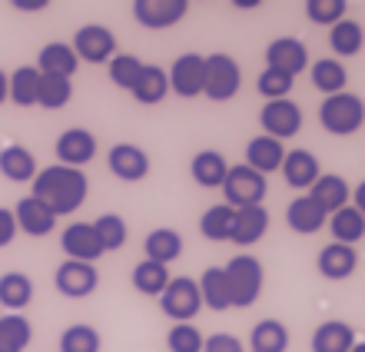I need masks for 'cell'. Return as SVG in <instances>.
I'll use <instances>...</instances> for the list:
<instances>
[{"label": "cell", "mask_w": 365, "mask_h": 352, "mask_svg": "<svg viewBox=\"0 0 365 352\" xmlns=\"http://www.w3.org/2000/svg\"><path fill=\"white\" fill-rule=\"evenodd\" d=\"M30 186H34L30 196H37L53 216H70V213H77L90 196L87 173L60 166V163H53V166H47V170H40Z\"/></svg>", "instance_id": "6da1fadb"}, {"label": "cell", "mask_w": 365, "mask_h": 352, "mask_svg": "<svg viewBox=\"0 0 365 352\" xmlns=\"http://www.w3.org/2000/svg\"><path fill=\"white\" fill-rule=\"evenodd\" d=\"M226 283H230V299L236 309H250L256 299L262 296V283H266V273H262V263L252 253H240L232 256L226 266Z\"/></svg>", "instance_id": "7a4b0ae2"}, {"label": "cell", "mask_w": 365, "mask_h": 352, "mask_svg": "<svg viewBox=\"0 0 365 352\" xmlns=\"http://www.w3.org/2000/svg\"><path fill=\"white\" fill-rule=\"evenodd\" d=\"M319 124L332 136L359 134L365 124V100L356 94H349V90H342L336 96H326L322 106H319Z\"/></svg>", "instance_id": "3957f363"}, {"label": "cell", "mask_w": 365, "mask_h": 352, "mask_svg": "<svg viewBox=\"0 0 365 352\" xmlns=\"http://www.w3.org/2000/svg\"><path fill=\"white\" fill-rule=\"evenodd\" d=\"M242 86V70L232 54H210L206 57V84H202V96H210L212 104H226L240 94Z\"/></svg>", "instance_id": "277c9868"}, {"label": "cell", "mask_w": 365, "mask_h": 352, "mask_svg": "<svg viewBox=\"0 0 365 352\" xmlns=\"http://www.w3.org/2000/svg\"><path fill=\"white\" fill-rule=\"evenodd\" d=\"M222 196H226V206L232 210H246V206H262L266 200V176H259L256 170H250L246 163L240 166H230L226 180H222Z\"/></svg>", "instance_id": "5b68a950"}, {"label": "cell", "mask_w": 365, "mask_h": 352, "mask_svg": "<svg viewBox=\"0 0 365 352\" xmlns=\"http://www.w3.org/2000/svg\"><path fill=\"white\" fill-rule=\"evenodd\" d=\"M160 309H163L173 323H192L202 309V296H200L196 279H190V276L170 279V286H166L163 296H160Z\"/></svg>", "instance_id": "8992f818"}, {"label": "cell", "mask_w": 365, "mask_h": 352, "mask_svg": "<svg viewBox=\"0 0 365 352\" xmlns=\"http://www.w3.org/2000/svg\"><path fill=\"white\" fill-rule=\"evenodd\" d=\"M259 124H262V134L272 136V140H292V136L302 130V106L296 100H269L262 106L259 114Z\"/></svg>", "instance_id": "52a82bcc"}, {"label": "cell", "mask_w": 365, "mask_h": 352, "mask_svg": "<svg viewBox=\"0 0 365 352\" xmlns=\"http://www.w3.org/2000/svg\"><path fill=\"white\" fill-rule=\"evenodd\" d=\"M73 54H77L83 64H110L116 57V37L113 30L103 27V24H87L73 34Z\"/></svg>", "instance_id": "ba28073f"}, {"label": "cell", "mask_w": 365, "mask_h": 352, "mask_svg": "<svg viewBox=\"0 0 365 352\" xmlns=\"http://www.w3.org/2000/svg\"><path fill=\"white\" fill-rule=\"evenodd\" d=\"M53 286H57L60 296L67 299H87V296L96 293L100 286V273L90 263H73V259H63L53 273Z\"/></svg>", "instance_id": "9c48e42d"}, {"label": "cell", "mask_w": 365, "mask_h": 352, "mask_svg": "<svg viewBox=\"0 0 365 352\" xmlns=\"http://www.w3.org/2000/svg\"><path fill=\"white\" fill-rule=\"evenodd\" d=\"M106 166H110L116 180L140 183L150 173V153L143 146H136V143H113L110 153H106Z\"/></svg>", "instance_id": "30bf717a"}, {"label": "cell", "mask_w": 365, "mask_h": 352, "mask_svg": "<svg viewBox=\"0 0 365 352\" xmlns=\"http://www.w3.org/2000/svg\"><path fill=\"white\" fill-rule=\"evenodd\" d=\"M166 76H170V94L192 100V96L202 94V84H206V57L202 54H182V57H176V64Z\"/></svg>", "instance_id": "8fae6325"}, {"label": "cell", "mask_w": 365, "mask_h": 352, "mask_svg": "<svg viewBox=\"0 0 365 352\" xmlns=\"http://www.w3.org/2000/svg\"><path fill=\"white\" fill-rule=\"evenodd\" d=\"M190 14V0H133V17L146 30H166Z\"/></svg>", "instance_id": "7c38bea8"}, {"label": "cell", "mask_w": 365, "mask_h": 352, "mask_svg": "<svg viewBox=\"0 0 365 352\" xmlns=\"http://www.w3.org/2000/svg\"><path fill=\"white\" fill-rule=\"evenodd\" d=\"M53 150H57L60 166L80 170V166H87L96 156V136L90 134V130H83V126H70V130H63V134L57 136Z\"/></svg>", "instance_id": "4fadbf2b"}, {"label": "cell", "mask_w": 365, "mask_h": 352, "mask_svg": "<svg viewBox=\"0 0 365 352\" xmlns=\"http://www.w3.org/2000/svg\"><path fill=\"white\" fill-rule=\"evenodd\" d=\"M60 249L67 253V259H73V263H90V266L103 256V246H100V236H96L93 223H70V226L60 233Z\"/></svg>", "instance_id": "5bb4252c"}, {"label": "cell", "mask_w": 365, "mask_h": 352, "mask_svg": "<svg viewBox=\"0 0 365 352\" xmlns=\"http://www.w3.org/2000/svg\"><path fill=\"white\" fill-rule=\"evenodd\" d=\"M266 67L282 70L289 76H299L309 67V47L299 37H276L266 47Z\"/></svg>", "instance_id": "9a60e30c"}, {"label": "cell", "mask_w": 365, "mask_h": 352, "mask_svg": "<svg viewBox=\"0 0 365 352\" xmlns=\"http://www.w3.org/2000/svg\"><path fill=\"white\" fill-rule=\"evenodd\" d=\"M282 160H286V146L272 136L259 134L246 143V166L256 170L259 176H269V173L282 170Z\"/></svg>", "instance_id": "2e32d148"}, {"label": "cell", "mask_w": 365, "mask_h": 352, "mask_svg": "<svg viewBox=\"0 0 365 352\" xmlns=\"http://www.w3.org/2000/svg\"><path fill=\"white\" fill-rule=\"evenodd\" d=\"M282 176L292 190H312V183L322 176V166H319V156L309 150H286V160H282Z\"/></svg>", "instance_id": "e0dca14e"}, {"label": "cell", "mask_w": 365, "mask_h": 352, "mask_svg": "<svg viewBox=\"0 0 365 352\" xmlns=\"http://www.w3.org/2000/svg\"><path fill=\"white\" fill-rule=\"evenodd\" d=\"M286 223L292 233H299V236H312V233H319V229L329 223V213L306 193V196H296V200L289 203Z\"/></svg>", "instance_id": "ac0fdd59"}, {"label": "cell", "mask_w": 365, "mask_h": 352, "mask_svg": "<svg viewBox=\"0 0 365 352\" xmlns=\"http://www.w3.org/2000/svg\"><path fill=\"white\" fill-rule=\"evenodd\" d=\"M316 266H319V273H322L326 279H332V283H342V279H349L352 273H356L359 253L352 246H342V243H329V246L319 249Z\"/></svg>", "instance_id": "d6986e66"}, {"label": "cell", "mask_w": 365, "mask_h": 352, "mask_svg": "<svg viewBox=\"0 0 365 352\" xmlns=\"http://www.w3.org/2000/svg\"><path fill=\"white\" fill-rule=\"evenodd\" d=\"M266 233H269V213H266V206H246V210H236L230 243L246 249V246H256Z\"/></svg>", "instance_id": "ffe728a7"}, {"label": "cell", "mask_w": 365, "mask_h": 352, "mask_svg": "<svg viewBox=\"0 0 365 352\" xmlns=\"http://www.w3.org/2000/svg\"><path fill=\"white\" fill-rule=\"evenodd\" d=\"M14 219H17V229L27 233V236H47L57 226V216L37 200V196H24V200L14 206Z\"/></svg>", "instance_id": "44dd1931"}, {"label": "cell", "mask_w": 365, "mask_h": 352, "mask_svg": "<svg viewBox=\"0 0 365 352\" xmlns=\"http://www.w3.org/2000/svg\"><path fill=\"white\" fill-rule=\"evenodd\" d=\"M34 67H37L40 74H47V76H67V80H73V74L80 70V57L73 54L70 44L53 40V44H47V47H40Z\"/></svg>", "instance_id": "7402d4cb"}, {"label": "cell", "mask_w": 365, "mask_h": 352, "mask_svg": "<svg viewBox=\"0 0 365 352\" xmlns=\"http://www.w3.org/2000/svg\"><path fill=\"white\" fill-rule=\"evenodd\" d=\"M309 196H312V200H316L319 206L332 216V213H339L342 206H349V200H352V186H349L339 173H322V176L312 183Z\"/></svg>", "instance_id": "603a6c76"}, {"label": "cell", "mask_w": 365, "mask_h": 352, "mask_svg": "<svg viewBox=\"0 0 365 352\" xmlns=\"http://www.w3.org/2000/svg\"><path fill=\"white\" fill-rule=\"evenodd\" d=\"M226 173H230V163H226V156H222L220 150H200L190 160L192 183H200L206 190H220L222 180H226Z\"/></svg>", "instance_id": "cb8c5ba5"}, {"label": "cell", "mask_w": 365, "mask_h": 352, "mask_svg": "<svg viewBox=\"0 0 365 352\" xmlns=\"http://www.w3.org/2000/svg\"><path fill=\"white\" fill-rule=\"evenodd\" d=\"M0 173H4L10 183H34V176L40 173V166H37V160H34V153H30L27 146L7 143V146L0 150Z\"/></svg>", "instance_id": "d4e9b609"}, {"label": "cell", "mask_w": 365, "mask_h": 352, "mask_svg": "<svg viewBox=\"0 0 365 352\" xmlns=\"http://www.w3.org/2000/svg\"><path fill=\"white\" fill-rule=\"evenodd\" d=\"M312 352H352L356 346V329L342 319H329V323L316 326L312 333Z\"/></svg>", "instance_id": "484cf974"}, {"label": "cell", "mask_w": 365, "mask_h": 352, "mask_svg": "<svg viewBox=\"0 0 365 352\" xmlns=\"http://www.w3.org/2000/svg\"><path fill=\"white\" fill-rule=\"evenodd\" d=\"M130 94H133L136 104H143V106L163 104L166 96H170V76H166V70L156 67V64H143V74H140V80H136V86Z\"/></svg>", "instance_id": "4316f807"}, {"label": "cell", "mask_w": 365, "mask_h": 352, "mask_svg": "<svg viewBox=\"0 0 365 352\" xmlns=\"http://www.w3.org/2000/svg\"><path fill=\"white\" fill-rule=\"evenodd\" d=\"M196 286H200V296H202V306H206V309H212V313H226V309H232L230 283H226L222 266H210L200 279H196Z\"/></svg>", "instance_id": "83f0119b"}, {"label": "cell", "mask_w": 365, "mask_h": 352, "mask_svg": "<svg viewBox=\"0 0 365 352\" xmlns=\"http://www.w3.org/2000/svg\"><path fill=\"white\" fill-rule=\"evenodd\" d=\"M143 253H146V259H150V263L170 266V263H173V259H180V253H182V236L176 233V229H170V226H160V229H153V233L146 236Z\"/></svg>", "instance_id": "f1b7e54d"}, {"label": "cell", "mask_w": 365, "mask_h": 352, "mask_svg": "<svg viewBox=\"0 0 365 352\" xmlns=\"http://www.w3.org/2000/svg\"><path fill=\"white\" fill-rule=\"evenodd\" d=\"M309 76H312V86H316L322 96L342 94L349 84L346 67H342L336 57H322V60H316V64H309Z\"/></svg>", "instance_id": "f546056e"}, {"label": "cell", "mask_w": 365, "mask_h": 352, "mask_svg": "<svg viewBox=\"0 0 365 352\" xmlns=\"http://www.w3.org/2000/svg\"><path fill=\"white\" fill-rule=\"evenodd\" d=\"M326 226L332 229V243H342V246H356L359 239L365 236V216L352 206V203L342 206L339 213H332Z\"/></svg>", "instance_id": "4dcf8cb0"}, {"label": "cell", "mask_w": 365, "mask_h": 352, "mask_svg": "<svg viewBox=\"0 0 365 352\" xmlns=\"http://www.w3.org/2000/svg\"><path fill=\"white\" fill-rule=\"evenodd\" d=\"M34 303V283L24 273H4L0 276V306L7 313H20Z\"/></svg>", "instance_id": "1f68e13d"}, {"label": "cell", "mask_w": 365, "mask_h": 352, "mask_svg": "<svg viewBox=\"0 0 365 352\" xmlns=\"http://www.w3.org/2000/svg\"><path fill=\"white\" fill-rule=\"evenodd\" d=\"M329 47L336 57H356L359 50L365 47V30L356 20H339L336 27H329Z\"/></svg>", "instance_id": "d6a6232c"}, {"label": "cell", "mask_w": 365, "mask_h": 352, "mask_svg": "<svg viewBox=\"0 0 365 352\" xmlns=\"http://www.w3.org/2000/svg\"><path fill=\"white\" fill-rule=\"evenodd\" d=\"M130 279H133V289L143 296H163V289L170 286V266H160V263H150V259H143V263H136L133 273H130Z\"/></svg>", "instance_id": "836d02e7"}, {"label": "cell", "mask_w": 365, "mask_h": 352, "mask_svg": "<svg viewBox=\"0 0 365 352\" xmlns=\"http://www.w3.org/2000/svg\"><path fill=\"white\" fill-rule=\"evenodd\" d=\"M34 339V326L20 313L0 316V352H24Z\"/></svg>", "instance_id": "e575fe53"}, {"label": "cell", "mask_w": 365, "mask_h": 352, "mask_svg": "<svg viewBox=\"0 0 365 352\" xmlns=\"http://www.w3.org/2000/svg\"><path fill=\"white\" fill-rule=\"evenodd\" d=\"M252 352H286L289 349V329L279 319H259L252 326Z\"/></svg>", "instance_id": "d590c367"}, {"label": "cell", "mask_w": 365, "mask_h": 352, "mask_svg": "<svg viewBox=\"0 0 365 352\" xmlns=\"http://www.w3.org/2000/svg\"><path fill=\"white\" fill-rule=\"evenodd\" d=\"M232 223H236V210L226 206V203H220V206H210V210L202 213L200 233L210 239V243H230Z\"/></svg>", "instance_id": "8d00e7d4"}, {"label": "cell", "mask_w": 365, "mask_h": 352, "mask_svg": "<svg viewBox=\"0 0 365 352\" xmlns=\"http://www.w3.org/2000/svg\"><path fill=\"white\" fill-rule=\"evenodd\" d=\"M10 96L17 106H37V90H40V70L37 67H17L14 74H7Z\"/></svg>", "instance_id": "74e56055"}, {"label": "cell", "mask_w": 365, "mask_h": 352, "mask_svg": "<svg viewBox=\"0 0 365 352\" xmlns=\"http://www.w3.org/2000/svg\"><path fill=\"white\" fill-rule=\"evenodd\" d=\"M70 100H73V80H67V76L40 74L37 106H43V110H63Z\"/></svg>", "instance_id": "f35d334b"}, {"label": "cell", "mask_w": 365, "mask_h": 352, "mask_svg": "<svg viewBox=\"0 0 365 352\" xmlns=\"http://www.w3.org/2000/svg\"><path fill=\"white\" fill-rule=\"evenodd\" d=\"M93 229L96 236H100V246L103 253H116V249L126 246V236H130V229H126V219L120 213H103V216L93 219Z\"/></svg>", "instance_id": "ab89813d"}, {"label": "cell", "mask_w": 365, "mask_h": 352, "mask_svg": "<svg viewBox=\"0 0 365 352\" xmlns=\"http://www.w3.org/2000/svg\"><path fill=\"white\" fill-rule=\"evenodd\" d=\"M60 352H100V333L87 323H73L60 336Z\"/></svg>", "instance_id": "60d3db41"}, {"label": "cell", "mask_w": 365, "mask_h": 352, "mask_svg": "<svg viewBox=\"0 0 365 352\" xmlns=\"http://www.w3.org/2000/svg\"><path fill=\"white\" fill-rule=\"evenodd\" d=\"M106 70H110V80H113L120 90H133L140 74H143V60L133 57V54H116V57L106 64Z\"/></svg>", "instance_id": "b9f144b4"}, {"label": "cell", "mask_w": 365, "mask_h": 352, "mask_svg": "<svg viewBox=\"0 0 365 352\" xmlns=\"http://www.w3.org/2000/svg\"><path fill=\"white\" fill-rule=\"evenodd\" d=\"M346 0H306V17L319 27H336L339 20H346Z\"/></svg>", "instance_id": "7bdbcfd3"}, {"label": "cell", "mask_w": 365, "mask_h": 352, "mask_svg": "<svg viewBox=\"0 0 365 352\" xmlns=\"http://www.w3.org/2000/svg\"><path fill=\"white\" fill-rule=\"evenodd\" d=\"M292 84H296V76L266 67L259 74V80H256V90H259V94L266 96V104H269V100H286V96L292 94Z\"/></svg>", "instance_id": "ee69618b"}, {"label": "cell", "mask_w": 365, "mask_h": 352, "mask_svg": "<svg viewBox=\"0 0 365 352\" xmlns=\"http://www.w3.org/2000/svg\"><path fill=\"white\" fill-rule=\"evenodd\" d=\"M202 343H206V336L192 323H176L166 336V349L170 352H202Z\"/></svg>", "instance_id": "f6af8a7d"}, {"label": "cell", "mask_w": 365, "mask_h": 352, "mask_svg": "<svg viewBox=\"0 0 365 352\" xmlns=\"http://www.w3.org/2000/svg\"><path fill=\"white\" fill-rule=\"evenodd\" d=\"M202 352H246V349H242V343L236 339V336H230V333H212V336H206Z\"/></svg>", "instance_id": "bcb514c9"}, {"label": "cell", "mask_w": 365, "mask_h": 352, "mask_svg": "<svg viewBox=\"0 0 365 352\" xmlns=\"http://www.w3.org/2000/svg\"><path fill=\"white\" fill-rule=\"evenodd\" d=\"M17 219H14V210H7V206H0V249L10 246L14 239H17Z\"/></svg>", "instance_id": "7dc6e473"}, {"label": "cell", "mask_w": 365, "mask_h": 352, "mask_svg": "<svg viewBox=\"0 0 365 352\" xmlns=\"http://www.w3.org/2000/svg\"><path fill=\"white\" fill-rule=\"evenodd\" d=\"M50 0H14V7L17 10H27V14H34V10H43Z\"/></svg>", "instance_id": "c3c4849f"}, {"label": "cell", "mask_w": 365, "mask_h": 352, "mask_svg": "<svg viewBox=\"0 0 365 352\" xmlns=\"http://www.w3.org/2000/svg\"><path fill=\"white\" fill-rule=\"evenodd\" d=\"M352 206H356V210H359V213H362V216H365V180L359 183L356 190H352Z\"/></svg>", "instance_id": "681fc988"}, {"label": "cell", "mask_w": 365, "mask_h": 352, "mask_svg": "<svg viewBox=\"0 0 365 352\" xmlns=\"http://www.w3.org/2000/svg\"><path fill=\"white\" fill-rule=\"evenodd\" d=\"M7 96H10V86H7V74L0 70V104H7Z\"/></svg>", "instance_id": "f907efd6"}, {"label": "cell", "mask_w": 365, "mask_h": 352, "mask_svg": "<svg viewBox=\"0 0 365 352\" xmlns=\"http://www.w3.org/2000/svg\"><path fill=\"white\" fill-rule=\"evenodd\" d=\"M232 4H236V7H242V10H246V7H259V0H232Z\"/></svg>", "instance_id": "816d5d0a"}, {"label": "cell", "mask_w": 365, "mask_h": 352, "mask_svg": "<svg viewBox=\"0 0 365 352\" xmlns=\"http://www.w3.org/2000/svg\"><path fill=\"white\" fill-rule=\"evenodd\" d=\"M352 352H365V343H356L352 346Z\"/></svg>", "instance_id": "f5cc1de1"}]
</instances>
